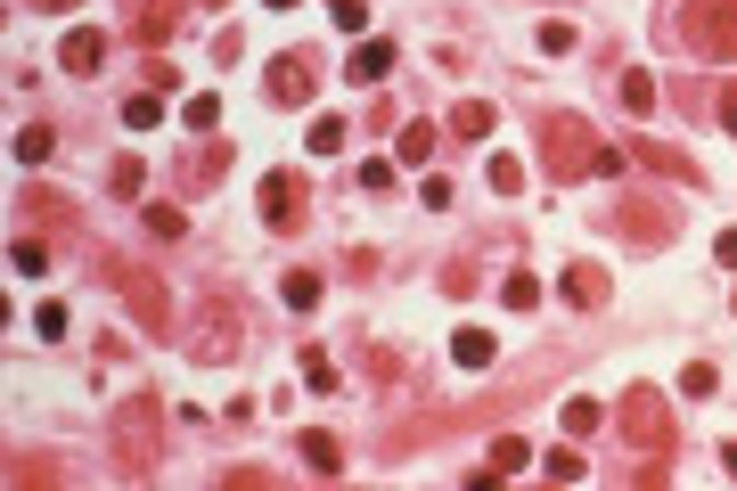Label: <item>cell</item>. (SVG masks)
Returning a JSON list of instances; mask_svg holds the SVG:
<instances>
[{"label": "cell", "instance_id": "6da1fadb", "mask_svg": "<svg viewBox=\"0 0 737 491\" xmlns=\"http://www.w3.org/2000/svg\"><path fill=\"white\" fill-rule=\"evenodd\" d=\"M541 164H550V181H590V172H598V181H614L623 156H614L581 115H550V123H541Z\"/></svg>", "mask_w": 737, "mask_h": 491}, {"label": "cell", "instance_id": "7a4b0ae2", "mask_svg": "<svg viewBox=\"0 0 737 491\" xmlns=\"http://www.w3.org/2000/svg\"><path fill=\"white\" fill-rule=\"evenodd\" d=\"M614 434H623L631 450H647V459H664V450H672V401H664L656 385H623V401H614Z\"/></svg>", "mask_w": 737, "mask_h": 491}, {"label": "cell", "instance_id": "3957f363", "mask_svg": "<svg viewBox=\"0 0 737 491\" xmlns=\"http://www.w3.org/2000/svg\"><path fill=\"white\" fill-rule=\"evenodd\" d=\"M115 467H124L131 483L157 467V393H124L115 401Z\"/></svg>", "mask_w": 737, "mask_h": 491}, {"label": "cell", "instance_id": "277c9868", "mask_svg": "<svg viewBox=\"0 0 737 491\" xmlns=\"http://www.w3.org/2000/svg\"><path fill=\"white\" fill-rule=\"evenodd\" d=\"M680 42L713 66H737V0H689L680 9Z\"/></svg>", "mask_w": 737, "mask_h": 491}, {"label": "cell", "instance_id": "5b68a950", "mask_svg": "<svg viewBox=\"0 0 737 491\" xmlns=\"http://www.w3.org/2000/svg\"><path fill=\"white\" fill-rule=\"evenodd\" d=\"M614 230H623L631 246H672L680 238V205L672 197H623L614 205Z\"/></svg>", "mask_w": 737, "mask_h": 491}, {"label": "cell", "instance_id": "8992f818", "mask_svg": "<svg viewBox=\"0 0 737 491\" xmlns=\"http://www.w3.org/2000/svg\"><path fill=\"white\" fill-rule=\"evenodd\" d=\"M107 278H115V287H124V304H131V311H140V320H148V336H157V328H173V304H164L157 271H131V262H107Z\"/></svg>", "mask_w": 737, "mask_h": 491}, {"label": "cell", "instance_id": "52a82bcc", "mask_svg": "<svg viewBox=\"0 0 737 491\" xmlns=\"http://www.w3.org/2000/svg\"><path fill=\"white\" fill-rule=\"evenodd\" d=\"M320 99V66L303 58V49H287L279 66H270V107H312Z\"/></svg>", "mask_w": 737, "mask_h": 491}, {"label": "cell", "instance_id": "ba28073f", "mask_svg": "<svg viewBox=\"0 0 737 491\" xmlns=\"http://www.w3.org/2000/svg\"><path fill=\"white\" fill-rule=\"evenodd\" d=\"M263 221H270V230H296V221H303V181H296V172H270V181H263Z\"/></svg>", "mask_w": 737, "mask_h": 491}, {"label": "cell", "instance_id": "9c48e42d", "mask_svg": "<svg viewBox=\"0 0 737 491\" xmlns=\"http://www.w3.org/2000/svg\"><path fill=\"white\" fill-rule=\"evenodd\" d=\"M58 66H66V75H99V66H107V33H99V25H74V33L58 42Z\"/></svg>", "mask_w": 737, "mask_h": 491}, {"label": "cell", "instance_id": "30bf717a", "mask_svg": "<svg viewBox=\"0 0 737 491\" xmlns=\"http://www.w3.org/2000/svg\"><path fill=\"white\" fill-rule=\"evenodd\" d=\"M173 25H181V0H140V9H131V42L140 49L173 42Z\"/></svg>", "mask_w": 737, "mask_h": 491}, {"label": "cell", "instance_id": "8fae6325", "mask_svg": "<svg viewBox=\"0 0 737 491\" xmlns=\"http://www.w3.org/2000/svg\"><path fill=\"white\" fill-rule=\"evenodd\" d=\"M188 353H197V361H230V353H238V311L214 304V311H205V336L188 344Z\"/></svg>", "mask_w": 737, "mask_h": 491}, {"label": "cell", "instance_id": "7c38bea8", "mask_svg": "<svg viewBox=\"0 0 737 491\" xmlns=\"http://www.w3.org/2000/svg\"><path fill=\"white\" fill-rule=\"evenodd\" d=\"M525 467H533V443H517V434H500V443L484 450V476H475V483H508V476H525Z\"/></svg>", "mask_w": 737, "mask_h": 491}, {"label": "cell", "instance_id": "4fadbf2b", "mask_svg": "<svg viewBox=\"0 0 737 491\" xmlns=\"http://www.w3.org/2000/svg\"><path fill=\"white\" fill-rule=\"evenodd\" d=\"M385 75H393V42H361V49L345 58V82H361V91H377Z\"/></svg>", "mask_w": 737, "mask_h": 491}, {"label": "cell", "instance_id": "5bb4252c", "mask_svg": "<svg viewBox=\"0 0 737 491\" xmlns=\"http://www.w3.org/2000/svg\"><path fill=\"white\" fill-rule=\"evenodd\" d=\"M426 156H435V123H426V115L393 123V164H426Z\"/></svg>", "mask_w": 737, "mask_h": 491}, {"label": "cell", "instance_id": "9a60e30c", "mask_svg": "<svg viewBox=\"0 0 737 491\" xmlns=\"http://www.w3.org/2000/svg\"><path fill=\"white\" fill-rule=\"evenodd\" d=\"M303 467H312V476H345V443H336V434H303Z\"/></svg>", "mask_w": 737, "mask_h": 491}, {"label": "cell", "instance_id": "2e32d148", "mask_svg": "<svg viewBox=\"0 0 737 491\" xmlns=\"http://www.w3.org/2000/svg\"><path fill=\"white\" fill-rule=\"evenodd\" d=\"M565 295H574L581 311H598L607 304V271H598V262H574V271H565Z\"/></svg>", "mask_w": 737, "mask_h": 491}, {"label": "cell", "instance_id": "e0dca14e", "mask_svg": "<svg viewBox=\"0 0 737 491\" xmlns=\"http://www.w3.org/2000/svg\"><path fill=\"white\" fill-rule=\"evenodd\" d=\"M9 148H16V164H49L58 132H49V123H25V132H9Z\"/></svg>", "mask_w": 737, "mask_h": 491}, {"label": "cell", "instance_id": "ac0fdd59", "mask_svg": "<svg viewBox=\"0 0 737 491\" xmlns=\"http://www.w3.org/2000/svg\"><path fill=\"white\" fill-rule=\"evenodd\" d=\"M9 271L16 278H49V246L42 238H9Z\"/></svg>", "mask_w": 737, "mask_h": 491}, {"label": "cell", "instance_id": "d6986e66", "mask_svg": "<svg viewBox=\"0 0 737 491\" xmlns=\"http://www.w3.org/2000/svg\"><path fill=\"white\" fill-rule=\"evenodd\" d=\"M303 139H312V156H345L353 123H345V115H320V123H312V132H303Z\"/></svg>", "mask_w": 737, "mask_h": 491}, {"label": "cell", "instance_id": "ffe728a7", "mask_svg": "<svg viewBox=\"0 0 737 491\" xmlns=\"http://www.w3.org/2000/svg\"><path fill=\"white\" fill-rule=\"evenodd\" d=\"M451 132H459V139H484V132H492V99H459V107H451Z\"/></svg>", "mask_w": 737, "mask_h": 491}, {"label": "cell", "instance_id": "44dd1931", "mask_svg": "<svg viewBox=\"0 0 737 491\" xmlns=\"http://www.w3.org/2000/svg\"><path fill=\"white\" fill-rule=\"evenodd\" d=\"M598 426H607V401H590V393L565 401V434H598Z\"/></svg>", "mask_w": 737, "mask_h": 491}, {"label": "cell", "instance_id": "7402d4cb", "mask_svg": "<svg viewBox=\"0 0 737 491\" xmlns=\"http://www.w3.org/2000/svg\"><path fill=\"white\" fill-rule=\"evenodd\" d=\"M451 353H459V368H492V336H484V328H459Z\"/></svg>", "mask_w": 737, "mask_h": 491}, {"label": "cell", "instance_id": "603a6c76", "mask_svg": "<svg viewBox=\"0 0 737 491\" xmlns=\"http://www.w3.org/2000/svg\"><path fill=\"white\" fill-rule=\"evenodd\" d=\"M541 467H550V483H581V476H590V467H581V450H574V443L541 450Z\"/></svg>", "mask_w": 737, "mask_h": 491}, {"label": "cell", "instance_id": "cb8c5ba5", "mask_svg": "<svg viewBox=\"0 0 737 491\" xmlns=\"http://www.w3.org/2000/svg\"><path fill=\"white\" fill-rule=\"evenodd\" d=\"M623 107H631V115L656 107V75H647V66H631V75H623Z\"/></svg>", "mask_w": 737, "mask_h": 491}, {"label": "cell", "instance_id": "d4e9b609", "mask_svg": "<svg viewBox=\"0 0 737 491\" xmlns=\"http://www.w3.org/2000/svg\"><path fill=\"white\" fill-rule=\"evenodd\" d=\"M640 156H647L656 172H672V181H696V164H689V156H672L664 139H640Z\"/></svg>", "mask_w": 737, "mask_h": 491}, {"label": "cell", "instance_id": "484cf974", "mask_svg": "<svg viewBox=\"0 0 737 491\" xmlns=\"http://www.w3.org/2000/svg\"><path fill=\"white\" fill-rule=\"evenodd\" d=\"M500 304H508V311H533V304H541V278H533V271H508Z\"/></svg>", "mask_w": 737, "mask_h": 491}, {"label": "cell", "instance_id": "4316f807", "mask_svg": "<svg viewBox=\"0 0 737 491\" xmlns=\"http://www.w3.org/2000/svg\"><path fill=\"white\" fill-rule=\"evenodd\" d=\"M124 123H131V132H157V123H164V99H157V91L124 99Z\"/></svg>", "mask_w": 737, "mask_h": 491}, {"label": "cell", "instance_id": "83f0119b", "mask_svg": "<svg viewBox=\"0 0 737 491\" xmlns=\"http://www.w3.org/2000/svg\"><path fill=\"white\" fill-rule=\"evenodd\" d=\"M484 181L500 189V197H517V189H525V164H517V156H492V164H484Z\"/></svg>", "mask_w": 737, "mask_h": 491}, {"label": "cell", "instance_id": "f1b7e54d", "mask_svg": "<svg viewBox=\"0 0 737 491\" xmlns=\"http://www.w3.org/2000/svg\"><path fill=\"white\" fill-rule=\"evenodd\" d=\"M279 295H287V311H312V304H320V278H312V271H287Z\"/></svg>", "mask_w": 737, "mask_h": 491}, {"label": "cell", "instance_id": "f546056e", "mask_svg": "<svg viewBox=\"0 0 737 491\" xmlns=\"http://www.w3.org/2000/svg\"><path fill=\"white\" fill-rule=\"evenodd\" d=\"M181 115H188V132H221V99H214V91H197Z\"/></svg>", "mask_w": 737, "mask_h": 491}, {"label": "cell", "instance_id": "4dcf8cb0", "mask_svg": "<svg viewBox=\"0 0 737 491\" xmlns=\"http://www.w3.org/2000/svg\"><path fill=\"white\" fill-rule=\"evenodd\" d=\"M303 385H312V393H336V361L329 353H303Z\"/></svg>", "mask_w": 737, "mask_h": 491}, {"label": "cell", "instance_id": "1f68e13d", "mask_svg": "<svg viewBox=\"0 0 737 491\" xmlns=\"http://www.w3.org/2000/svg\"><path fill=\"white\" fill-rule=\"evenodd\" d=\"M107 181H115V197H140V181H148V172H140V156H115V172H107Z\"/></svg>", "mask_w": 737, "mask_h": 491}, {"label": "cell", "instance_id": "d6a6232c", "mask_svg": "<svg viewBox=\"0 0 737 491\" xmlns=\"http://www.w3.org/2000/svg\"><path fill=\"white\" fill-rule=\"evenodd\" d=\"M451 197H459V189L442 181V172H426V181H418V205H426V214H442V205H451Z\"/></svg>", "mask_w": 737, "mask_h": 491}, {"label": "cell", "instance_id": "836d02e7", "mask_svg": "<svg viewBox=\"0 0 737 491\" xmlns=\"http://www.w3.org/2000/svg\"><path fill=\"white\" fill-rule=\"evenodd\" d=\"M713 385H722V377H713V361H689V368H680V393H696V401H705Z\"/></svg>", "mask_w": 737, "mask_h": 491}, {"label": "cell", "instance_id": "e575fe53", "mask_svg": "<svg viewBox=\"0 0 737 491\" xmlns=\"http://www.w3.org/2000/svg\"><path fill=\"white\" fill-rule=\"evenodd\" d=\"M353 181H361V189H369V197H385V189H393V164H385V156H369V164H361V172H353Z\"/></svg>", "mask_w": 737, "mask_h": 491}, {"label": "cell", "instance_id": "d590c367", "mask_svg": "<svg viewBox=\"0 0 737 491\" xmlns=\"http://www.w3.org/2000/svg\"><path fill=\"white\" fill-rule=\"evenodd\" d=\"M33 336L58 344V336H66V304H42V311H33Z\"/></svg>", "mask_w": 737, "mask_h": 491}, {"label": "cell", "instance_id": "8d00e7d4", "mask_svg": "<svg viewBox=\"0 0 737 491\" xmlns=\"http://www.w3.org/2000/svg\"><path fill=\"white\" fill-rule=\"evenodd\" d=\"M541 49H550V58H565V49H574V25H565V16H550V25H541Z\"/></svg>", "mask_w": 737, "mask_h": 491}, {"label": "cell", "instance_id": "74e56055", "mask_svg": "<svg viewBox=\"0 0 737 491\" xmlns=\"http://www.w3.org/2000/svg\"><path fill=\"white\" fill-rule=\"evenodd\" d=\"M336 25H345V33H369V0H336Z\"/></svg>", "mask_w": 737, "mask_h": 491}, {"label": "cell", "instance_id": "f35d334b", "mask_svg": "<svg viewBox=\"0 0 737 491\" xmlns=\"http://www.w3.org/2000/svg\"><path fill=\"white\" fill-rule=\"evenodd\" d=\"M713 254H722L729 271H737V230H722V238H713Z\"/></svg>", "mask_w": 737, "mask_h": 491}, {"label": "cell", "instance_id": "ab89813d", "mask_svg": "<svg viewBox=\"0 0 737 491\" xmlns=\"http://www.w3.org/2000/svg\"><path fill=\"white\" fill-rule=\"evenodd\" d=\"M722 123H729V132H737V82H729V91H722Z\"/></svg>", "mask_w": 737, "mask_h": 491}, {"label": "cell", "instance_id": "60d3db41", "mask_svg": "<svg viewBox=\"0 0 737 491\" xmlns=\"http://www.w3.org/2000/svg\"><path fill=\"white\" fill-rule=\"evenodd\" d=\"M722 467H729V483H737V443H722Z\"/></svg>", "mask_w": 737, "mask_h": 491}, {"label": "cell", "instance_id": "b9f144b4", "mask_svg": "<svg viewBox=\"0 0 737 491\" xmlns=\"http://www.w3.org/2000/svg\"><path fill=\"white\" fill-rule=\"evenodd\" d=\"M25 9H74V0H25Z\"/></svg>", "mask_w": 737, "mask_h": 491}, {"label": "cell", "instance_id": "7bdbcfd3", "mask_svg": "<svg viewBox=\"0 0 737 491\" xmlns=\"http://www.w3.org/2000/svg\"><path fill=\"white\" fill-rule=\"evenodd\" d=\"M270 9H296V0H270Z\"/></svg>", "mask_w": 737, "mask_h": 491}, {"label": "cell", "instance_id": "ee69618b", "mask_svg": "<svg viewBox=\"0 0 737 491\" xmlns=\"http://www.w3.org/2000/svg\"><path fill=\"white\" fill-rule=\"evenodd\" d=\"M329 9H336V0H329Z\"/></svg>", "mask_w": 737, "mask_h": 491}]
</instances>
